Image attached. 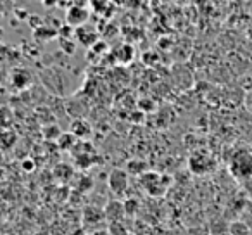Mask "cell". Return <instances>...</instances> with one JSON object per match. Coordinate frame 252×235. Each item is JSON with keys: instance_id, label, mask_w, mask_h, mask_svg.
Masks as SVG:
<instances>
[{"instance_id": "obj_1", "label": "cell", "mask_w": 252, "mask_h": 235, "mask_svg": "<svg viewBox=\"0 0 252 235\" xmlns=\"http://www.w3.org/2000/svg\"><path fill=\"white\" fill-rule=\"evenodd\" d=\"M88 18H90V12H88L87 5L81 2H73V5L66 12V25L73 26V28H81L88 21Z\"/></svg>"}, {"instance_id": "obj_2", "label": "cell", "mask_w": 252, "mask_h": 235, "mask_svg": "<svg viewBox=\"0 0 252 235\" xmlns=\"http://www.w3.org/2000/svg\"><path fill=\"white\" fill-rule=\"evenodd\" d=\"M126 187H128V176H126L125 169H114L109 175V189L118 196H121L126 190Z\"/></svg>"}, {"instance_id": "obj_3", "label": "cell", "mask_w": 252, "mask_h": 235, "mask_svg": "<svg viewBox=\"0 0 252 235\" xmlns=\"http://www.w3.org/2000/svg\"><path fill=\"white\" fill-rule=\"evenodd\" d=\"M142 180V185L145 187V190H147L149 194H152V196H159L158 189L156 187H162V189H166V183H162L164 180H162V176L159 175V173H154V171H147L145 175L140 176Z\"/></svg>"}, {"instance_id": "obj_4", "label": "cell", "mask_w": 252, "mask_h": 235, "mask_svg": "<svg viewBox=\"0 0 252 235\" xmlns=\"http://www.w3.org/2000/svg\"><path fill=\"white\" fill-rule=\"evenodd\" d=\"M69 132L76 138H83V140H87V138L92 137V127H90V123H88L87 120H83V118H76V120L71 121Z\"/></svg>"}, {"instance_id": "obj_5", "label": "cell", "mask_w": 252, "mask_h": 235, "mask_svg": "<svg viewBox=\"0 0 252 235\" xmlns=\"http://www.w3.org/2000/svg\"><path fill=\"white\" fill-rule=\"evenodd\" d=\"M74 38L78 40V43L92 49V47L97 43V33L92 28H83V26H81V28H76V36H74Z\"/></svg>"}, {"instance_id": "obj_6", "label": "cell", "mask_w": 252, "mask_h": 235, "mask_svg": "<svg viewBox=\"0 0 252 235\" xmlns=\"http://www.w3.org/2000/svg\"><path fill=\"white\" fill-rule=\"evenodd\" d=\"M33 36H35V40H38V42H49V40H54L56 36H59V30L52 28V26L43 23V26H40L38 30H35Z\"/></svg>"}, {"instance_id": "obj_7", "label": "cell", "mask_w": 252, "mask_h": 235, "mask_svg": "<svg viewBox=\"0 0 252 235\" xmlns=\"http://www.w3.org/2000/svg\"><path fill=\"white\" fill-rule=\"evenodd\" d=\"M114 57L121 64H128L135 57V49L131 45H119L118 49H114Z\"/></svg>"}, {"instance_id": "obj_8", "label": "cell", "mask_w": 252, "mask_h": 235, "mask_svg": "<svg viewBox=\"0 0 252 235\" xmlns=\"http://www.w3.org/2000/svg\"><path fill=\"white\" fill-rule=\"evenodd\" d=\"M76 140H78V138L69 132V134L61 135V138L57 140V145H59L61 151H69V149H73V147H76V145H78Z\"/></svg>"}, {"instance_id": "obj_9", "label": "cell", "mask_w": 252, "mask_h": 235, "mask_svg": "<svg viewBox=\"0 0 252 235\" xmlns=\"http://www.w3.org/2000/svg\"><path fill=\"white\" fill-rule=\"evenodd\" d=\"M59 36H61V40H71L76 36V30L69 25H63L59 30Z\"/></svg>"}, {"instance_id": "obj_10", "label": "cell", "mask_w": 252, "mask_h": 235, "mask_svg": "<svg viewBox=\"0 0 252 235\" xmlns=\"http://www.w3.org/2000/svg\"><path fill=\"white\" fill-rule=\"evenodd\" d=\"M231 234L233 235H238V234L247 235V227H245L244 223H233L231 225Z\"/></svg>"}, {"instance_id": "obj_11", "label": "cell", "mask_w": 252, "mask_h": 235, "mask_svg": "<svg viewBox=\"0 0 252 235\" xmlns=\"http://www.w3.org/2000/svg\"><path fill=\"white\" fill-rule=\"evenodd\" d=\"M21 168L25 169V171H33V169H35V161H33L32 158L23 159V161H21Z\"/></svg>"}, {"instance_id": "obj_12", "label": "cell", "mask_w": 252, "mask_h": 235, "mask_svg": "<svg viewBox=\"0 0 252 235\" xmlns=\"http://www.w3.org/2000/svg\"><path fill=\"white\" fill-rule=\"evenodd\" d=\"M92 7L95 9V11H104V9H109V2H102V0H98V2H90Z\"/></svg>"}, {"instance_id": "obj_13", "label": "cell", "mask_w": 252, "mask_h": 235, "mask_svg": "<svg viewBox=\"0 0 252 235\" xmlns=\"http://www.w3.org/2000/svg\"><path fill=\"white\" fill-rule=\"evenodd\" d=\"M42 4L45 5V7H54V5H57L59 2H50V0H45V2H42Z\"/></svg>"}]
</instances>
